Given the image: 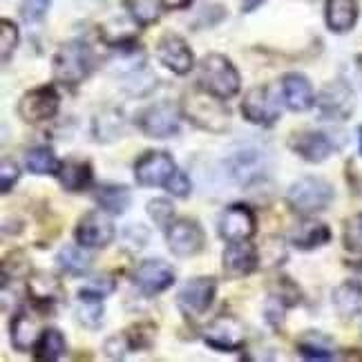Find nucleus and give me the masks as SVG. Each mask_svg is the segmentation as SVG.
I'll return each instance as SVG.
<instances>
[{
	"mask_svg": "<svg viewBox=\"0 0 362 362\" xmlns=\"http://www.w3.org/2000/svg\"><path fill=\"white\" fill-rule=\"evenodd\" d=\"M242 78L238 67L224 54H206L199 63V88L221 101L233 99L240 92Z\"/></svg>",
	"mask_w": 362,
	"mask_h": 362,
	"instance_id": "nucleus-1",
	"label": "nucleus"
},
{
	"mask_svg": "<svg viewBox=\"0 0 362 362\" xmlns=\"http://www.w3.org/2000/svg\"><path fill=\"white\" fill-rule=\"evenodd\" d=\"M184 117L206 132H226L230 125V115L224 105V101L217 96L202 92H190L184 96Z\"/></svg>",
	"mask_w": 362,
	"mask_h": 362,
	"instance_id": "nucleus-2",
	"label": "nucleus"
},
{
	"mask_svg": "<svg viewBox=\"0 0 362 362\" xmlns=\"http://www.w3.org/2000/svg\"><path fill=\"white\" fill-rule=\"evenodd\" d=\"M271 165H273L271 152L259 146H242L238 150H233L224 159V168L228 177L240 186H250L255 181L264 179L271 173Z\"/></svg>",
	"mask_w": 362,
	"mask_h": 362,
	"instance_id": "nucleus-3",
	"label": "nucleus"
},
{
	"mask_svg": "<svg viewBox=\"0 0 362 362\" xmlns=\"http://www.w3.org/2000/svg\"><path fill=\"white\" fill-rule=\"evenodd\" d=\"M94 69V52L83 40H69L61 45L54 57V76L63 86L74 88L83 83Z\"/></svg>",
	"mask_w": 362,
	"mask_h": 362,
	"instance_id": "nucleus-4",
	"label": "nucleus"
},
{
	"mask_svg": "<svg viewBox=\"0 0 362 362\" xmlns=\"http://www.w3.org/2000/svg\"><path fill=\"white\" fill-rule=\"evenodd\" d=\"M286 202L296 213L304 217L322 213L333 202V186L322 177H302L291 184Z\"/></svg>",
	"mask_w": 362,
	"mask_h": 362,
	"instance_id": "nucleus-5",
	"label": "nucleus"
},
{
	"mask_svg": "<svg viewBox=\"0 0 362 362\" xmlns=\"http://www.w3.org/2000/svg\"><path fill=\"white\" fill-rule=\"evenodd\" d=\"M242 115L248 123L262 125V128L277 123V119L282 117V107L275 90L271 86L250 88L242 101Z\"/></svg>",
	"mask_w": 362,
	"mask_h": 362,
	"instance_id": "nucleus-6",
	"label": "nucleus"
},
{
	"mask_svg": "<svg viewBox=\"0 0 362 362\" xmlns=\"http://www.w3.org/2000/svg\"><path fill=\"white\" fill-rule=\"evenodd\" d=\"M136 125L150 139H168L179 134L181 115L173 103L148 105L136 115Z\"/></svg>",
	"mask_w": 362,
	"mask_h": 362,
	"instance_id": "nucleus-7",
	"label": "nucleus"
},
{
	"mask_svg": "<svg viewBox=\"0 0 362 362\" xmlns=\"http://www.w3.org/2000/svg\"><path fill=\"white\" fill-rule=\"evenodd\" d=\"M177 170L175 159L163 150H150L141 155L134 163V179L144 188H159L170 181V177Z\"/></svg>",
	"mask_w": 362,
	"mask_h": 362,
	"instance_id": "nucleus-8",
	"label": "nucleus"
},
{
	"mask_svg": "<svg viewBox=\"0 0 362 362\" xmlns=\"http://www.w3.org/2000/svg\"><path fill=\"white\" fill-rule=\"evenodd\" d=\"M165 240H168V248L177 257H192L204 250L206 235L199 226L197 219L181 217L168 226L165 230Z\"/></svg>",
	"mask_w": 362,
	"mask_h": 362,
	"instance_id": "nucleus-9",
	"label": "nucleus"
},
{
	"mask_svg": "<svg viewBox=\"0 0 362 362\" xmlns=\"http://www.w3.org/2000/svg\"><path fill=\"white\" fill-rule=\"evenodd\" d=\"M317 112L327 121H346L354 115L356 94L342 81L329 83V86L317 96Z\"/></svg>",
	"mask_w": 362,
	"mask_h": 362,
	"instance_id": "nucleus-10",
	"label": "nucleus"
},
{
	"mask_svg": "<svg viewBox=\"0 0 362 362\" xmlns=\"http://www.w3.org/2000/svg\"><path fill=\"white\" fill-rule=\"evenodd\" d=\"M59 105V92L52 86H40L23 94V99L18 101V117L27 123H43L57 117Z\"/></svg>",
	"mask_w": 362,
	"mask_h": 362,
	"instance_id": "nucleus-11",
	"label": "nucleus"
},
{
	"mask_svg": "<svg viewBox=\"0 0 362 362\" xmlns=\"http://www.w3.org/2000/svg\"><path fill=\"white\" fill-rule=\"evenodd\" d=\"M217 293V282L215 277H194V280L186 282L181 286L177 304L188 317H199L204 315L215 300Z\"/></svg>",
	"mask_w": 362,
	"mask_h": 362,
	"instance_id": "nucleus-12",
	"label": "nucleus"
},
{
	"mask_svg": "<svg viewBox=\"0 0 362 362\" xmlns=\"http://www.w3.org/2000/svg\"><path fill=\"white\" fill-rule=\"evenodd\" d=\"M219 238L226 242H240V240H250L257 230V219L253 208L246 204H233L224 213L219 215L217 221Z\"/></svg>",
	"mask_w": 362,
	"mask_h": 362,
	"instance_id": "nucleus-13",
	"label": "nucleus"
},
{
	"mask_svg": "<svg viewBox=\"0 0 362 362\" xmlns=\"http://www.w3.org/2000/svg\"><path fill=\"white\" fill-rule=\"evenodd\" d=\"M115 235L117 228L105 211H92L83 215L74 230V238L83 248H105L107 244H112Z\"/></svg>",
	"mask_w": 362,
	"mask_h": 362,
	"instance_id": "nucleus-14",
	"label": "nucleus"
},
{
	"mask_svg": "<svg viewBox=\"0 0 362 362\" xmlns=\"http://www.w3.org/2000/svg\"><path fill=\"white\" fill-rule=\"evenodd\" d=\"M204 342L215 351H240L244 346V327L230 315H219L206 327Z\"/></svg>",
	"mask_w": 362,
	"mask_h": 362,
	"instance_id": "nucleus-15",
	"label": "nucleus"
},
{
	"mask_svg": "<svg viewBox=\"0 0 362 362\" xmlns=\"http://www.w3.org/2000/svg\"><path fill=\"white\" fill-rule=\"evenodd\" d=\"M132 282L144 296H157L175 284V271L163 259H146L134 269Z\"/></svg>",
	"mask_w": 362,
	"mask_h": 362,
	"instance_id": "nucleus-16",
	"label": "nucleus"
},
{
	"mask_svg": "<svg viewBox=\"0 0 362 362\" xmlns=\"http://www.w3.org/2000/svg\"><path fill=\"white\" fill-rule=\"evenodd\" d=\"M288 148L300 155L304 161L309 163H322L333 150L338 148V144L333 141V136L322 130H304L291 136Z\"/></svg>",
	"mask_w": 362,
	"mask_h": 362,
	"instance_id": "nucleus-17",
	"label": "nucleus"
},
{
	"mask_svg": "<svg viewBox=\"0 0 362 362\" xmlns=\"http://www.w3.org/2000/svg\"><path fill=\"white\" fill-rule=\"evenodd\" d=\"M221 264H224V273L233 277V280L246 277L257 269L259 250L248 240L228 242V246L224 248V255H221Z\"/></svg>",
	"mask_w": 362,
	"mask_h": 362,
	"instance_id": "nucleus-18",
	"label": "nucleus"
},
{
	"mask_svg": "<svg viewBox=\"0 0 362 362\" xmlns=\"http://www.w3.org/2000/svg\"><path fill=\"white\" fill-rule=\"evenodd\" d=\"M157 59L161 65H165L175 74H188L192 69L194 57L188 43L177 34H165L157 43Z\"/></svg>",
	"mask_w": 362,
	"mask_h": 362,
	"instance_id": "nucleus-19",
	"label": "nucleus"
},
{
	"mask_svg": "<svg viewBox=\"0 0 362 362\" xmlns=\"http://www.w3.org/2000/svg\"><path fill=\"white\" fill-rule=\"evenodd\" d=\"M27 293L38 309H52L54 304H59L65 298V288L57 275L38 271L27 277Z\"/></svg>",
	"mask_w": 362,
	"mask_h": 362,
	"instance_id": "nucleus-20",
	"label": "nucleus"
},
{
	"mask_svg": "<svg viewBox=\"0 0 362 362\" xmlns=\"http://www.w3.org/2000/svg\"><path fill=\"white\" fill-rule=\"evenodd\" d=\"M282 96H284L286 107L293 110V112H306V110H311L315 105V92H313L311 81L298 72L284 74Z\"/></svg>",
	"mask_w": 362,
	"mask_h": 362,
	"instance_id": "nucleus-21",
	"label": "nucleus"
},
{
	"mask_svg": "<svg viewBox=\"0 0 362 362\" xmlns=\"http://www.w3.org/2000/svg\"><path fill=\"white\" fill-rule=\"evenodd\" d=\"M302 302V293L300 288L288 280V277H282L280 286H277L275 293L267 300V306H264V313H267L269 325H273L275 329L284 322V313L291 306H296Z\"/></svg>",
	"mask_w": 362,
	"mask_h": 362,
	"instance_id": "nucleus-22",
	"label": "nucleus"
},
{
	"mask_svg": "<svg viewBox=\"0 0 362 362\" xmlns=\"http://www.w3.org/2000/svg\"><path fill=\"white\" fill-rule=\"evenodd\" d=\"M9 340H11L13 349L21 351V354L32 349V346L36 344V340H38V320L34 317V313L23 309V311H18L16 315L11 317Z\"/></svg>",
	"mask_w": 362,
	"mask_h": 362,
	"instance_id": "nucleus-23",
	"label": "nucleus"
},
{
	"mask_svg": "<svg viewBox=\"0 0 362 362\" xmlns=\"http://www.w3.org/2000/svg\"><path fill=\"white\" fill-rule=\"evenodd\" d=\"M331 240V230L322 221H315L311 217L302 219L300 224H296L293 233H291V242L293 246H298L300 250H313L329 244Z\"/></svg>",
	"mask_w": 362,
	"mask_h": 362,
	"instance_id": "nucleus-24",
	"label": "nucleus"
},
{
	"mask_svg": "<svg viewBox=\"0 0 362 362\" xmlns=\"http://www.w3.org/2000/svg\"><path fill=\"white\" fill-rule=\"evenodd\" d=\"M59 181L67 192H83L92 186V165L88 161H78V159H69L61 163L59 168Z\"/></svg>",
	"mask_w": 362,
	"mask_h": 362,
	"instance_id": "nucleus-25",
	"label": "nucleus"
},
{
	"mask_svg": "<svg viewBox=\"0 0 362 362\" xmlns=\"http://www.w3.org/2000/svg\"><path fill=\"white\" fill-rule=\"evenodd\" d=\"M94 199L107 215H123L132 204V194L123 184H103L96 188Z\"/></svg>",
	"mask_w": 362,
	"mask_h": 362,
	"instance_id": "nucleus-26",
	"label": "nucleus"
},
{
	"mask_svg": "<svg viewBox=\"0 0 362 362\" xmlns=\"http://www.w3.org/2000/svg\"><path fill=\"white\" fill-rule=\"evenodd\" d=\"M125 132V119L119 110L107 107L92 119V134L99 144H112Z\"/></svg>",
	"mask_w": 362,
	"mask_h": 362,
	"instance_id": "nucleus-27",
	"label": "nucleus"
},
{
	"mask_svg": "<svg viewBox=\"0 0 362 362\" xmlns=\"http://www.w3.org/2000/svg\"><path fill=\"white\" fill-rule=\"evenodd\" d=\"M358 21V3L356 0H327V25L331 32L344 34L354 30Z\"/></svg>",
	"mask_w": 362,
	"mask_h": 362,
	"instance_id": "nucleus-28",
	"label": "nucleus"
},
{
	"mask_svg": "<svg viewBox=\"0 0 362 362\" xmlns=\"http://www.w3.org/2000/svg\"><path fill=\"white\" fill-rule=\"evenodd\" d=\"M119 83H121V88L132 96H148L157 88V74H152L144 63H139V65L123 69L119 74Z\"/></svg>",
	"mask_w": 362,
	"mask_h": 362,
	"instance_id": "nucleus-29",
	"label": "nucleus"
},
{
	"mask_svg": "<svg viewBox=\"0 0 362 362\" xmlns=\"http://www.w3.org/2000/svg\"><path fill=\"white\" fill-rule=\"evenodd\" d=\"M333 306L342 317H354L362 313V280L342 282L333 291Z\"/></svg>",
	"mask_w": 362,
	"mask_h": 362,
	"instance_id": "nucleus-30",
	"label": "nucleus"
},
{
	"mask_svg": "<svg viewBox=\"0 0 362 362\" xmlns=\"http://www.w3.org/2000/svg\"><path fill=\"white\" fill-rule=\"evenodd\" d=\"M67 351V342L63 338V333L59 329H45L38 336L34 344V358L36 360H61Z\"/></svg>",
	"mask_w": 362,
	"mask_h": 362,
	"instance_id": "nucleus-31",
	"label": "nucleus"
},
{
	"mask_svg": "<svg viewBox=\"0 0 362 362\" xmlns=\"http://www.w3.org/2000/svg\"><path fill=\"white\" fill-rule=\"evenodd\" d=\"M27 170L34 175H57L61 168V161L54 155V150L47 146H36L25 155Z\"/></svg>",
	"mask_w": 362,
	"mask_h": 362,
	"instance_id": "nucleus-32",
	"label": "nucleus"
},
{
	"mask_svg": "<svg viewBox=\"0 0 362 362\" xmlns=\"http://www.w3.org/2000/svg\"><path fill=\"white\" fill-rule=\"evenodd\" d=\"M57 264H59V269L63 273L81 277V275H86L90 271L92 259L76 246H63L59 250V255H57Z\"/></svg>",
	"mask_w": 362,
	"mask_h": 362,
	"instance_id": "nucleus-33",
	"label": "nucleus"
},
{
	"mask_svg": "<svg viewBox=\"0 0 362 362\" xmlns=\"http://www.w3.org/2000/svg\"><path fill=\"white\" fill-rule=\"evenodd\" d=\"M123 5L136 25L157 23L163 11V0H123Z\"/></svg>",
	"mask_w": 362,
	"mask_h": 362,
	"instance_id": "nucleus-34",
	"label": "nucleus"
},
{
	"mask_svg": "<svg viewBox=\"0 0 362 362\" xmlns=\"http://www.w3.org/2000/svg\"><path fill=\"white\" fill-rule=\"evenodd\" d=\"M298 351L306 360H331L333 358V346H331V342L325 336L315 333V331H309L304 338H300Z\"/></svg>",
	"mask_w": 362,
	"mask_h": 362,
	"instance_id": "nucleus-35",
	"label": "nucleus"
},
{
	"mask_svg": "<svg viewBox=\"0 0 362 362\" xmlns=\"http://www.w3.org/2000/svg\"><path fill=\"white\" fill-rule=\"evenodd\" d=\"M115 288H117V284H115L112 277L103 275V277H96V280H92L90 284L81 286L78 288V298L81 300H92V302H103L110 293H115Z\"/></svg>",
	"mask_w": 362,
	"mask_h": 362,
	"instance_id": "nucleus-36",
	"label": "nucleus"
},
{
	"mask_svg": "<svg viewBox=\"0 0 362 362\" xmlns=\"http://www.w3.org/2000/svg\"><path fill=\"white\" fill-rule=\"evenodd\" d=\"M16 47H18V27L11 21L3 18L0 21V61H3V65L9 63Z\"/></svg>",
	"mask_w": 362,
	"mask_h": 362,
	"instance_id": "nucleus-37",
	"label": "nucleus"
},
{
	"mask_svg": "<svg viewBox=\"0 0 362 362\" xmlns=\"http://www.w3.org/2000/svg\"><path fill=\"white\" fill-rule=\"evenodd\" d=\"M148 215L159 228L168 230V226L173 224V219H175V206H173V202L163 199V197L152 199V202H148Z\"/></svg>",
	"mask_w": 362,
	"mask_h": 362,
	"instance_id": "nucleus-38",
	"label": "nucleus"
},
{
	"mask_svg": "<svg viewBox=\"0 0 362 362\" xmlns=\"http://www.w3.org/2000/svg\"><path fill=\"white\" fill-rule=\"evenodd\" d=\"M344 248L354 255H362V213L346 219L344 224Z\"/></svg>",
	"mask_w": 362,
	"mask_h": 362,
	"instance_id": "nucleus-39",
	"label": "nucleus"
},
{
	"mask_svg": "<svg viewBox=\"0 0 362 362\" xmlns=\"http://www.w3.org/2000/svg\"><path fill=\"white\" fill-rule=\"evenodd\" d=\"M78 322L88 329H96L103 322V304L92 300H81L78 306Z\"/></svg>",
	"mask_w": 362,
	"mask_h": 362,
	"instance_id": "nucleus-40",
	"label": "nucleus"
},
{
	"mask_svg": "<svg viewBox=\"0 0 362 362\" xmlns=\"http://www.w3.org/2000/svg\"><path fill=\"white\" fill-rule=\"evenodd\" d=\"M103 351L107 358H112V360H121L125 358L132 349V342H130V336H128V331H123V333H117V336H110L105 340V346H103Z\"/></svg>",
	"mask_w": 362,
	"mask_h": 362,
	"instance_id": "nucleus-41",
	"label": "nucleus"
},
{
	"mask_svg": "<svg viewBox=\"0 0 362 362\" xmlns=\"http://www.w3.org/2000/svg\"><path fill=\"white\" fill-rule=\"evenodd\" d=\"M54 0H23L21 5V16L27 23H38L43 21V16L47 13V9L52 7Z\"/></svg>",
	"mask_w": 362,
	"mask_h": 362,
	"instance_id": "nucleus-42",
	"label": "nucleus"
},
{
	"mask_svg": "<svg viewBox=\"0 0 362 362\" xmlns=\"http://www.w3.org/2000/svg\"><path fill=\"white\" fill-rule=\"evenodd\" d=\"M132 349H150L152 340H155V327L152 325H136L128 331Z\"/></svg>",
	"mask_w": 362,
	"mask_h": 362,
	"instance_id": "nucleus-43",
	"label": "nucleus"
},
{
	"mask_svg": "<svg viewBox=\"0 0 362 362\" xmlns=\"http://www.w3.org/2000/svg\"><path fill=\"white\" fill-rule=\"evenodd\" d=\"M282 244H284L282 240L269 238L267 244H264V248H269L271 253H267V250H259V262H267L269 267H275V264H282V259L286 257V250H284Z\"/></svg>",
	"mask_w": 362,
	"mask_h": 362,
	"instance_id": "nucleus-44",
	"label": "nucleus"
},
{
	"mask_svg": "<svg viewBox=\"0 0 362 362\" xmlns=\"http://www.w3.org/2000/svg\"><path fill=\"white\" fill-rule=\"evenodd\" d=\"M165 190H168L170 194H175V197H188L190 190H192V184H190V177L184 173V170H175V175L170 177V181L165 184Z\"/></svg>",
	"mask_w": 362,
	"mask_h": 362,
	"instance_id": "nucleus-45",
	"label": "nucleus"
},
{
	"mask_svg": "<svg viewBox=\"0 0 362 362\" xmlns=\"http://www.w3.org/2000/svg\"><path fill=\"white\" fill-rule=\"evenodd\" d=\"M21 177V168L11 159H3V165H0V188L3 192H9L13 188V184Z\"/></svg>",
	"mask_w": 362,
	"mask_h": 362,
	"instance_id": "nucleus-46",
	"label": "nucleus"
},
{
	"mask_svg": "<svg viewBox=\"0 0 362 362\" xmlns=\"http://www.w3.org/2000/svg\"><path fill=\"white\" fill-rule=\"evenodd\" d=\"M123 238H125V242L130 244V248L132 250H141L144 246H146V242H148V230L141 226V224H136V226H130L128 230L123 233Z\"/></svg>",
	"mask_w": 362,
	"mask_h": 362,
	"instance_id": "nucleus-47",
	"label": "nucleus"
},
{
	"mask_svg": "<svg viewBox=\"0 0 362 362\" xmlns=\"http://www.w3.org/2000/svg\"><path fill=\"white\" fill-rule=\"evenodd\" d=\"M264 0H242V9L244 11H253L255 7H259Z\"/></svg>",
	"mask_w": 362,
	"mask_h": 362,
	"instance_id": "nucleus-48",
	"label": "nucleus"
},
{
	"mask_svg": "<svg viewBox=\"0 0 362 362\" xmlns=\"http://www.w3.org/2000/svg\"><path fill=\"white\" fill-rule=\"evenodd\" d=\"M360 152H362V128H360Z\"/></svg>",
	"mask_w": 362,
	"mask_h": 362,
	"instance_id": "nucleus-49",
	"label": "nucleus"
}]
</instances>
